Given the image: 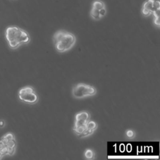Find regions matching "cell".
I'll return each mask as SVG.
<instances>
[{
    "label": "cell",
    "instance_id": "2",
    "mask_svg": "<svg viewBox=\"0 0 160 160\" xmlns=\"http://www.w3.org/2000/svg\"><path fill=\"white\" fill-rule=\"evenodd\" d=\"M53 41L56 50L59 53L68 51L75 45L76 39L74 35L67 31H59L55 34Z\"/></svg>",
    "mask_w": 160,
    "mask_h": 160
},
{
    "label": "cell",
    "instance_id": "12",
    "mask_svg": "<svg viewBox=\"0 0 160 160\" xmlns=\"http://www.w3.org/2000/svg\"><path fill=\"white\" fill-rule=\"evenodd\" d=\"M141 12H142V14H143V16H149L151 15V14H152L150 11H149V10L143 8H142Z\"/></svg>",
    "mask_w": 160,
    "mask_h": 160
},
{
    "label": "cell",
    "instance_id": "3",
    "mask_svg": "<svg viewBox=\"0 0 160 160\" xmlns=\"http://www.w3.org/2000/svg\"><path fill=\"white\" fill-rule=\"evenodd\" d=\"M97 93V89L91 85L80 83L74 86L73 89V96L76 98L81 99L85 97H91Z\"/></svg>",
    "mask_w": 160,
    "mask_h": 160
},
{
    "label": "cell",
    "instance_id": "18",
    "mask_svg": "<svg viewBox=\"0 0 160 160\" xmlns=\"http://www.w3.org/2000/svg\"><path fill=\"white\" fill-rule=\"evenodd\" d=\"M3 155H4V154H3V153L1 151H0V159H1L3 157Z\"/></svg>",
    "mask_w": 160,
    "mask_h": 160
},
{
    "label": "cell",
    "instance_id": "6",
    "mask_svg": "<svg viewBox=\"0 0 160 160\" xmlns=\"http://www.w3.org/2000/svg\"><path fill=\"white\" fill-rule=\"evenodd\" d=\"M98 124L97 123L93 122V121H89L88 123L85 126V128L83 131V132L81 134L79 137L80 138H84L90 136L91 134L94 133V131L97 129Z\"/></svg>",
    "mask_w": 160,
    "mask_h": 160
},
{
    "label": "cell",
    "instance_id": "8",
    "mask_svg": "<svg viewBox=\"0 0 160 160\" xmlns=\"http://www.w3.org/2000/svg\"><path fill=\"white\" fill-rule=\"evenodd\" d=\"M90 15L92 18L95 20H99L101 18L100 15H99V10L95 9L93 8V7H92V8L91 9Z\"/></svg>",
    "mask_w": 160,
    "mask_h": 160
},
{
    "label": "cell",
    "instance_id": "15",
    "mask_svg": "<svg viewBox=\"0 0 160 160\" xmlns=\"http://www.w3.org/2000/svg\"><path fill=\"white\" fill-rule=\"evenodd\" d=\"M106 9L105 7L99 10V15H100L101 18L104 17L106 15Z\"/></svg>",
    "mask_w": 160,
    "mask_h": 160
},
{
    "label": "cell",
    "instance_id": "14",
    "mask_svg": "<svg viewBox=\"0 0 160 160\" xmlns=\"http://www.w3.org/2000/svg\"><path fill=\"white\" fill-rule=\"evenodd\" d=\"M126 136L128 137V138H133L135 136L134 131L133 130H128L126 131Z\"/></svg>",
    "mask_w": 160,
    "mask_h": 160
},
{
    "label": "cell",
    "instance_id": "5",
    "mask_svg": "<svg viewBox=\"0 0 160 160\" xmlns=\"http://www.w3.org/2000/svg\"><path fill=\"white\" fill-rule=\"evenodd\" d=\"M18 97L21 101L33 104L38 101V96L34 89L31 86H26L20 89Z\"/></svg>",
    "mask_w": 160,
    "mask_h": 160
},
{
    "label": "cell",
    "instance_id": "16",
    "mask_svg": "<svg viewBox=\"0 0 160 160\" xmlns=\"http://www.w3.org/2000/svg\"><path fill=\"white\" fill-rule=\"evenodd\" d=\"M154 23L156 26H158L159 27V18H155Z\"/></svg>",
    "mask_w": 160,
    "mask_h": 160
},
{
    "label": "cell",
    "instance_id": "13",
    "mask_svg": "<svg viewBox=\"0 0 160 160\" xmlns=\"http://www.w3.org/2000/svg\"><path fill=\"white\" fill-rule=\"evenodd\" d=\"M154 8L156 10L160 9V1L159 0H153Z\"/></svg>",
    "mask_w": 160,
    "mask_h": 160
},
{
    "label": "cell",
    "instance_id": "1",
    "mask_svg": "<svg viewBox=\"0 0 160 160\" xmlns=\"http://www.w3.org/2000/svg\"><path fill=\"white\" fill-rule=\"evenodd\" d=\"M5 36L9 47L16 49L23 44L28 43L30 37L26 31L17 26H9L6 28Z\"/></svg>",
    "mask_w": 160,
    "mask_h": 160
},
{
    "label": "cell",
    "instance_id": "10",
    "mask_svg": "<svg viewBox=\"0 0 160 160\" xmlns=\"http://www.w3.org/2000/svg\"><path fill=\"white\" fill-rule=\"evenodd\" d=\"M84 156L88 159H93L95 158V153L93 150L88 149L84 152Z\"/></svg>",
    "mask_w": 160,
    "mask_h": 160
},
{
    "label": "cell",
    "instance_id": "11",
    "mask_svg": "<svg viewBox=\"0 0 160 160\" xmlns=\"http://www.w3.org/2000/svg\"><path fill=\"white\" fill-rule=\"evenodd\" d=\"M7 149L5 143L3 142V141L2 140H0V151H1L3 154L6 155V152H7Z\"/></svg>",
    "mask_w": 160,
    "mask_h": 160
},
{
    "label": "cell",
    "instance_id": "9",
    "mask_svg": "<svg viewBox=\"0 0 160 160\" xmlns=\"http://www.w3.org/2000/svg\"><path fill=\"white\" fill-rule=\"evenodd\" d=\"M92 7L98 10H100L101 9L105 8V4L102 1H100V0H96V1H93Z\"/></svg>",
    "mask_w": 160,
    "mask_h": 160
},
{
    "label": "cell",
    "instance_id": "4",
    "mask_svg": "<svg viewBox=\"0 0 160 160\" xmlns=\"http://www.w3.org/2000/svg\"><path fill=\"white\" fill-rule=\"evenodd\" d=\"M90 114L86 111H82L76 114L73 130L76 135L80 136L83 132L85 126L90 121Z\"/></svg>",
    "mask_w": 160,
    "mask_h": 160
},
{
    "label": "cell",
    "instance_id": "7",
    "mask_svg": "<svg viewBox=\"0 0 160 160\" xmlns=\"http://www.w3.org/2000/svg\"><path fill=\"white\" fill-rule=\"evenodd\" d=\"M143 8L150 11L151 13L156 11L154 8L153 0H147V1H146L143 5Z\"/></svg>",
    "mask_w": 160,
    "mask_h": 160
},
{
    "label": "cell",
    "instance_id": "17",
    "mask_svg": "<svg viewBox=\"0 0 160 160\" xmlns=\"http://www.w3.org/2000/svg\"><path fill=\"white\" fill-rule=\"evenodd\" d=\"M5 124V123L4 121H3V120L0 121V127H4Z\"/></svg>",
    "mask_w": 160,
    "mask_h": 160
}]
</instances>
